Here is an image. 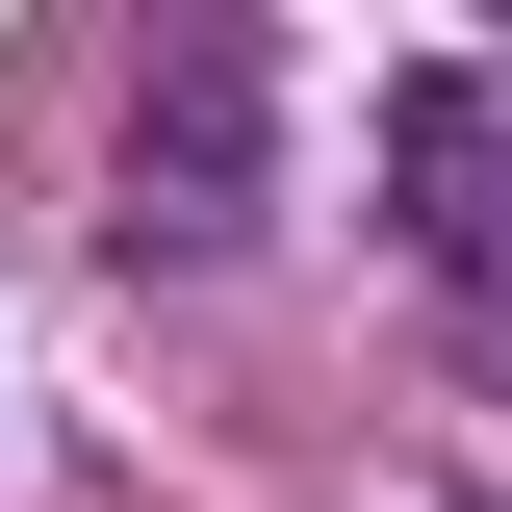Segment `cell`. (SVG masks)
I'll list each match as a JSON object with an SVG mask.
<instances>
[{
	"label": "cell",
	"mask_w": 512,
	"mask_h": 512,
	"mask_svg": "<svg viewBox=\"0 0 512 512\" xmlns=\"http://www.w3.org/2000/svg\"><path fill=\"white\" fill-rule=\"evenodd\" d=\"M384 180H410V256L512 308V77H410L384 103Z\"/></svg>",
	"instance_id": "obj_1"
},
{
	"label": "cell",
	"mask_w": 512,
	"mask_h": 512,
	"mask_svg": "<svg viewBox=\"0 0 512 512\" xmlns=\"http://www.w3.org/2000/svg\"><path fill=\"white\" fill-rule=\"evenodd\" d=\"M231 154H256V52H180L128 103V231H231Z\"/></svg>",
	"instance_id": "obj_2"
}]
</instances>
